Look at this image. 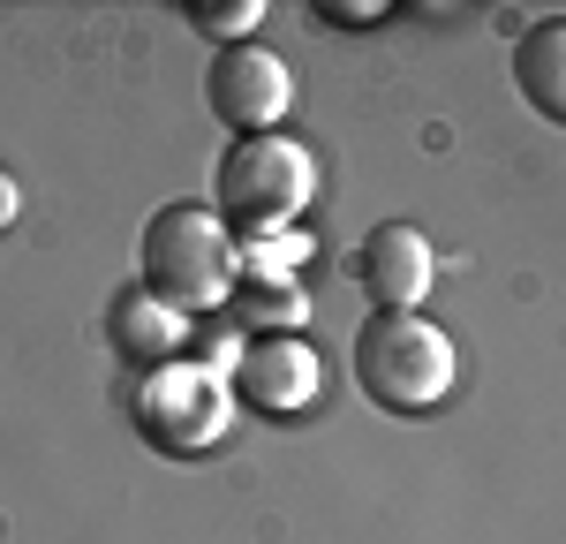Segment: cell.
I'll return each instance as SVG.
<instances>
[{"instance_id":"obj_4","label":"cell","mask_w":566,"mask_h":544,"mask_svg":"<svg viewBox=\"0 0 566 544\" xmlns=\"http://www.w3.org/2000/svg\"><path fill=\"white\" fill-rule=\"evenodd\" d=\"M234 423V386L212 378L205 363H159L136 386V431L159 453H205Z\"/></svg>"},{"instance_id":"obj_1","label":"cell","mask_w":566,"mask_h":544,"mask_svg":"<svg viewBox=\"0 0 566 544\" xmlns=\"http://www.w3.org/2000/svg\"><path fill=\"white\" fill-rule=\"evenodd\" d=\"M242 280V250L219 227V212L205 205H167L144 220V295H159L167 311L197 317V311H227Z\"/></svg>"},{"instance_id":"obj_2","label":"cell","mask_w":566,"mask_h":544,"mask_svg":"<svg viewBox=\"0 0 566 544\" xmlns=\"http://www.w3.org/2000/svg\"><path fill=\"white\" fill-rule=\"evenodd\" d=\"M310 197H317V159H310V144H295V136H242L227 159H219V189H212V212L219 227L234 234H250V242H264V234H287V227L310 212Z\"/></svg>"},{"instance_id":"obj_3","label":"cell","mask_w":566,"mask_h":544,"mask_svg":"<svg viewBox=\"0 0 566 544\" xmlns=\"http://www.w3.org/2000/svg\"><path fill=\"white\" fill-rule=\"evenodd\" d=\"M355 378L378 408L423 416L453 394L461 356H453L446 325H431L423 311H370V325L355 333Z\"/></svg>"},{"instance_id":"obj_14","label":"cell","mask_w":566,"mask_h":544,"mask_svg":"<svg viewBox=\"0 0 566 544\" xmlns=\"http://www.w3.org/2000/svg\"><path fill=\"white\" fill-rule=\"evenodd\" d=\"M8 220H15V181L0 175V227H8Z\"/></svg>"},{"instance_id":"obj_6","label":"cell","mask_w":566,"mask_h":544,"mask_svg":"<svg viewBox=\"0 0 566 544\" xmlns=\"http://www.w3.org/2000/svg\"><path fill=\"white\" fill-rule=\"evenodd\" d=\"M242 401H258L264 416H303L317 394H325V363L303 333H272V341H250L234 356V378H227Z\"/></svg>"},{"instance_id":"obj_7","label":"cell","mask_w":566,"mask_h":544,"mask_svg":"<svg viewBox=\"0 0 566 544\" xmlns=\"http://www.w3.org/2000/svg\"><path fill=\"white\" fill-rule=\"evenodd\" d=\"M355 272H363V287H370L378 311H416V303L431 295V280H438V258H431V242H423V227L386 220V227L363 234Z\"/></svg>"},{"instance_id":"obj_9","label":"cell","mask_w":566,"mask_h":544,"mask_svg":"<svg viewBox=\"0 0 566 544\" xmlns=\"http://www.w3.org/2000/svg\"><path fill=\"white\" fill-rule=\"evenodd\" d=\"M514 76L544 122H566V15H536L514 45Z\"/></svg>"},{"instance_id":"obj_13","label":"cell","mask_w":566,"mask_h":544,"mask_svg":"<svg viewBox=\"0 0 566 544\" xmlns=\"http://www.w3.org/2000/svg\"><path fill=\"white\" fill-rule=\"evenodd\" d=\"M325 23H386V0H325Z\"/></svg>"},{"instance_id":"obj_10","label":"cell","mask_w":566,"mask_h":544,"mask_svg":"<svg viewBox=\"0 0 566 544\" xmlns=\"http://www.w3.org/2000/svg\"><path fill=\"white\" fill-rule=\"evenodd\" d=\"M227 311H234V325H242V333H303L310 295L295 287V280H234Z\"/></svg>"},{"instance_id":"obj_5","label":"cell","mask_w":566,"mask_h":544,"mask_svg":"<svg viewBox=\"0 0 566 544\" xmlns=\"http://www.w3.org/2000/svg\"><path fill=\"white\" fill-rule=\"evenodd\" d=\"M205 91H212V114L234 136H272L280 122H287V106H295V69H287L272 45L242 39V45H227V53L212 61Z\"/></svg>"},{"instance_id":"obj_8","label":"cell","mask_w":566,"mask_h":544,"mask_svg":"<svg viewBox=\"0 0 566 544\" xmlns=\"http://www.w3.org/2000/svg\"><path fill=\"white\" fill-rule=\"evenodd\" d=\"M181 341H189V317L167 311L159 295H122L114 303V348L129 363H144V370H159V363H181Z\"/></svg>"},{"instance_id":"obj_12","label":"cell","mask_w":566,"mask_h":544,"mask_svg":"<svg viewBox=\"0 0 566 544\" xmlns=\"http://www.w3.org/2000/svg\"><path fill=\"white\" fill-rule=\"evenodd\" d=\"M189 23H197L205 39H234V45H242V31H258V23H264V0H234V8H205V0H197Z\"/></svg>"},{"instance_id":"obj_11","label":"cell","mask_w":566,"mask_h":544,"mask_svg":"<svg viewBox=\"0 0 566 544\" xmlns=\"http://www.w3.org/2000/svg\"><path fill=\"white\" fill-rule=\"evenodd\" d=\"M310 258V234H295V227H287V234H264V242H250V258H242V280H295V272L287 265H303Z\"/></svg>"}]
</instances>
